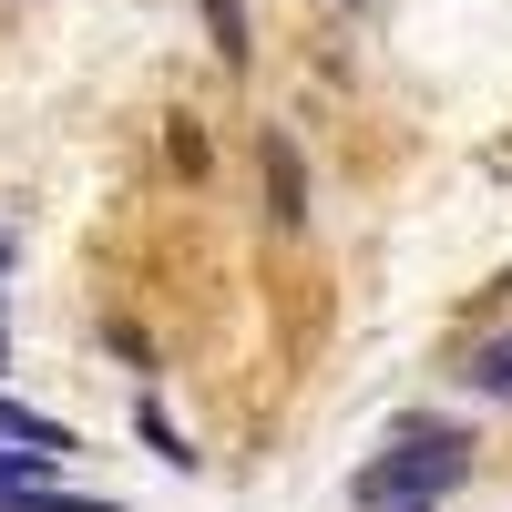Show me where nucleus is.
Segmentation results:
<instances>
[{
  "label": "nucleus",
  "instance_id": "f257e3e1",
  "mask_svg": "<svg viewBox=\"0 0 512 512\" xmlns=\"http://www.w3.org/2000/svg\"><path fill=\"white\" fill-rule=\"evenodd\" d=\"M461 472H472L461 431H410L390 461H369V472H359V502H441Z\"/></svg>",
  "mask_w": 512,
  "mask_h": 512
},
{
  "label": "nucleus",
  "instance_id": "f03ea898",
  "mask_svg": "<svg viewBox=\"0 0 512 512\" xmlns=\"http://www.w3.org/2000/svg\"><path fill=\"white\" fill-rule=\"evenodd\" d=\"M256 175H267V216L277 226H308V154L287 134H256Z\"/></svg>",
  "mask_w": 512,
  "mask_h": 512
},
{
  "label": "nucleus",
  "instance_id": "7ed1b4c3",
  "mask_svg": "<svg viewBox=\"0 0 512 512\" xmlns=\"http://www.w3.org/2000/svg\"><path fill=\"white\" fill-rule=\"evenodd\" d=\"M195 21H205V41H216V62H256V31H246V11H236V0H195Z\"/></svg>",
  "mask_w": 512,
  "mask_h": 512
},
{
  "label": "nucleus",
  "instance_id": "20e7f679",
  "mask_svg": "<svg viewBox=\"0 0 512 512\" xmlns=\"http://www.w3.org/2000/svg\"><path fill=\"white\" fill-rule=\"evenodd\" d=\"M0 441H21V451H72L62 420H52V410H21L11 390H0Z\"/></svg>",
  "mask_w": 512,
  "mask_h": 512
},
{
  "label": "nucleus",
  "instance_id": "39448f33",
  "mask_svg": "<svg viewBox=\"0 0 512 512\" xmlns=\"http://www.w3.org/2000/svg\"><path fill=\"white\" fill-rule=\"evenodd\" d=\"M134 431H144V451L164 461V472H195V441L175 431V420H164V400H134Z\"/></svg>",
  "mask_w": 512,
  "mask_h": 512
},
{
  "label": "nucleus",
  "instance_id": "423d86ee",
  "mask_svg": "<svg viewBox=\"0 0 512 512\" xmlns=\"http://www.w3.org/2000/svg\"><path fill=\"white\" fill-rule=\"evenodd\" d=\"M52 472H62V451H21V441H11V451H0V512H11L21 492H41Z\"/></svg>",
  "mask_w": 512,
  "mask_h": 512
},
{
  "label": "nucleus",
  "instance_id": "0eeeda50",
  "mask_svg": "<svg viewBox=\"0 0 512 512\" xmlns=\"http://www.w3.org/2000/svg\"><path fill=\"white\" fill-rule=\"evenodd\" d=\"M461 379H472V390H492V400H512V328H502V338H482Z\"/></svg>",
  "mask_w": 512,
  "mask_h": 512
},
{
  "label": "nucleus",
  "instance_id": "6e6552de",
  "mask_svg": "<svg viewBox=\"0 0 512 512\" xmlns=\"http://www.w3.org/2000/svg\"><path fill=\"white\" fill-rule=\"evenodd\" d=\"M11 512H123V502H103V492H52V482H41V492H21Z\"/></svg>",
  "mask_w": 512,
  "mask_h": 512
},
{
  "label": "nucleus",
  "instance_id": "1a4fd4ad",
  "mask_svg": "<svg viewBox=\"0 0 512 512\" xmlns=\"http://www.w3.org/2000/svg\"><path fill=\"white\" fill-rule=\"evenodd\" d=\"M369 512H441V502H369Z\"/></svg>",
  "mask_w": 512,
  "mask_h": 512
},
{
  "label": "nucleus",
  "instance_id": "9d476101",
  "mask_svg": "<svg viewBox=\"0 0 512 512\" xmlns=\"http://www.w3.org/2000/svg\"><path fill=\"white\" fill-rule=\"evenodd\" d=\"M0 267H11V236H0Z\"/></svg>",
  "mask_w": 512,
  "mask_h": 512
},
{
  "label": "nucleus",
  "instance_id": "9b49d317",
  "mask_svg": "<svg viewBox=\"0 0 512 512\" xmlns=\"http://www.w3.org/2000/svg\"><path fill=\"white\" fill-rule=\"evenodd\" d=\"M349 11H359V0H349Z\"/></svg>",
  "mask_w": 512,
  "mask_h": 512
}]
</instances>
